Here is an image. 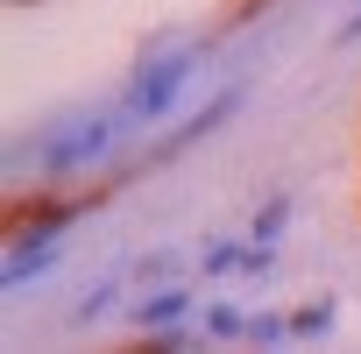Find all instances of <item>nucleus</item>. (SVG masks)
Instances as JSON below:
<instances>
[{
    "instance_id": "7ed1b4c3",
    "label": "nucleus",
    "mask_w": 361,
    "mask_h": 354,
    "mask_svg": "<svg viewBox=\"0 0 361 354\" xmlns=\"http://www.w3.org/2000/svg\"><path fill=\"white\" fill-rule=\"evenodd\" d=\"M177 312H185V291H163V298H149V305H142V326H170Z\"/></svg>"
},
{
    "instance_id": "423d86ee",
    "label": "nucleus",
    "mask_w": 361,
    "mask_h": 354,
    "mask_svg": "<svg viewBox=\"0 0 361 354\" xmlns=\"http://www.w3.org/2000/svg\"><path fill=\"white\" fill-rule=\"evenodd\" d=\"M206 326H213V340H234V333H241V319H234V312H213Z\"/></svg>"
},
{
    "instance_id": "0eeeda50",
    "label": "nucleus",
    "mask_w": 361,
    "mask_h": 354,
    "mask_svg": "<svg viewBox=\"0 0 361 354\" xmlns=\"http://www.w3.org/2000/svg\"><path fill=\"white\" fill-rule=\"evenodd\" d=\"M347 36H361V15H354V22H347Z\"/></svg>"
},
{
    "instance_id": "f257e3e1",
    "label": "nucleus",
    "mask_w": 361,
    "mask_h": 354,
    "mask_svg": "<svg viewBox=\"0 0 361 354\" xmlns=\"http://www.w3.org/2000/svg\"><path fill=\"white\" fill-rule=\"evenodd\" d=\"M192 64H199V50H170V57H156V64H142V78L128 85V99H121V114H128V121H163V114L177 106V92H185V78H192Z\"/></svg>"
},
{
    "instance_id": "f03ea898",
    "label": "nucleus",
    "mask_w": 361,
    "mask_h": 354,
    "mask_svg": "<svg viewBox=\"0 0 361 354\" xmlns=\"http://www.w3.org/2000/svg\"><path fill=\"white\" fill-rule=\"evenodd\" d=\"M121 128H135V121H128L121 106H114V114H92V121H78V128H64L57 142H43V170H78V163L106 156Z\"/></svg>"
},
{
    "instance_id": "39448f33",
    "label": "nucleus",
    "mask_w": 361,
    "mask_h": 354,
    "mask_svg": "<svg viewBox=\"0 0 361 354\" xmlns=\"http://www.w3.org/2000/svg\"><path fill=\"white\" fill-rule=\"evenodd\" d=\"M326 319H333V312H326V305H312V312H298V319H290V333H319Z\"/></svg>"
},
{
    "instance_id": "20e7f679",
    "label": "nucleus",
    "mask_w": 361,
    "mask_h": 354,
    "mask_svg": "<svg viewBox=\"0 0 361 354\" xmlns=\"http://www.w3.org/2000/svg\"><path fill=\"white\" fill-rule=\"evenodd\" d=\"M283 220H290V199L262 206V220H255V241H276V234H283Z\"/></svg>"
}]
</instances>
